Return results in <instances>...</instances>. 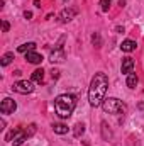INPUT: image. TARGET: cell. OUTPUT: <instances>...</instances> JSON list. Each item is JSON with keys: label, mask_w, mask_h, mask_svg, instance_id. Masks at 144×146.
<instances>
[{"label": "cell", "mask_w": 144, "mask_h": 146, "mask_svg": "<svg viewBox=\"0 0 144 146\" xmlns=\"http://www.w3.org/2000/svg\"><path fill=\"white\" fill-rule=\"evenodd\" d=\"M108 88V78L105 73L98 72L95 73V76L92 78V83H90V88H88V100L93 107L100 106L104 100H105V92Z\"/></svg>", "instance_id": "6da1fadb"}, {"label": "cell", "mask_w": 144, "mask_h": 146, "mask_svg": "<svg viewBox=\"0 0 144 146\" xmlns=\"http://www.w3.org/2000/svg\"><path fill=\"white\" fill-rule=\"evenodd\" d=\"M75 107H76V97L71 94H63V95H58L54 99V110L61 119L70 117Z\"/></svg>", "instance_id": "7a4b0ae2"}, {"label": "cell", "mask_w": 144, "mask_h": 146, "mask_svg": "<svg viewBox=\"0 0 144 146\" xmlns=\"http://www.w3.org/2000/svg\"><path fill=\"white\" fill-rule=\"evenodd\" d=\"M102 109L105 110L107 114H124L126 112V106L119 99L110 97V99H105L102 102Z\"/></svg>", "instance_id": "3957f363"}, {"label": "cell", "mask_w": 144, "mask_h": 146, "mask_svg": "<svg viewBox=\"0 0 144 146\" xmlns=\"http://www.w3.org/2000/svg\"><path fill=\"white\" fill-rule=\"evenodd\" d=\"M29 138V134H27V131H24V129H14L10 134H7V141H10L14 146H20L26 139Z\"/></svg>", "instance_id": "277c9868"}, {"label": "cell", "mask_w": 144, "mask_h": 146, "mask_svg": "<svg viewBox=\"0 0 144 146\" xmlns=\"http://www.w3.org/2000/svg\"><path fill=\"white\" fill-rule=\"evenodd\" d=\"M61 44H63V39H61V41H59V44L51 51V54H49V61H51V63H63V61L66 60L65 48H63Z\"/></svg>", "instance_id": "5b68a950"}, {"label": "cell", "mask_w": 144, "mask_h": 146, "mask_svg": "<svg viewBox=\"0 0 144 146\" xmlns=\"http://www.w3.org/2000/svg\"><path fill=\"white\" fill-rule=\"evenodd\" d=\"M12 90L17 92V94L26 95V94H31V92L34 90V85H32V82H29V80H20V82H15V83L12 85Z\"/></svg>", "instance_id": "8992f818"}, {"label": "cell", "mask_w": 144, "mask_h": 146, "mask_svg": "<svg viewBox=\"0 0 144 146\" xmlns=\"http://www.w3.org/2000/svg\"><path fill=\"white\" fill-rule=\"evenodd\" d=\"M15 109H17V104H15V100L10 99V97H5V99L2 100V104H0V112H2V114H12Z\"/></svg>", "instance_id": "52a82bcc"}, {"label": "cell", "mask_w": 144, "mask_h": 146, "mask_svg": "<svg viewBox=\"0 0 144 146\" xmlns=\"http://www.w3.org/2000/svg\"><path fill=\"white\" fill-rule=\"evenodd\" d=\"M134 70V60L132 58H124L122 60V66H120V72L124 73V75H129V73H132Z\"/></svg>", "instance_id": "ba28073f"}, {"label": "cell", "mask_w": 144, "mask_h": 146, "mask_svg": "<svg viewBox=\"0 0 144 146\" xmlns=\"http://www.w3.org/2000/svg\"><path fill=\"white\" fill-rule=\"evenodd\" d=\"M75 15H76V10L75 9H65V10H61L59 19H61V22H70Z\"/></svg>", "instance_id": "9c48e42d"}, {"label": "cell", "mask_w": 144, "mask_h": 146, "mask_svg": "<svg viewBox=\"0 0 144 146\" xmlns=\"http://www.w3.org/2000/svg\"><path fill=\"white\" fill-rule=\"evenodd\" d=\"M26 60L29 63H32V65H39L42 61V56L39 53H36V51H29V53H26Z\"/></svg>", "instance_id": "30bf717a"}, {"label": "cell", "mask_w": 144, "mask_h": 146, "mask_svg": "<svg viewBox=\"0 0 144 146\" xmlns=\"http://www.w3.org/2000/svg\"><path fill=\"white\" fill-rule=\"evenodd\" d=\"M136 41H132V39H126L122 44H120V49L124 51V53H131V51H134L136 49Z\"/></svg>", "instance_id": "8fae6325"}, {"label": "cell", "mask_w": 144, "mask_h": 146, "mask_svg": "<svg viewBox=\"0 0 144 146\" xmlns=\"http://www.w3.org/2000/svg\"><path fill=\"white\" fill-rule=\"evenodd\" d=\"M32 82H36V83H42L44 82V70L42 68H37L32 72Z\"/></svg>", "instance_id": "7c38bea8"}, {"label": "cell", "mask_w": 144, "mask_h": 146, "mask_svg": "<svg viewBox=\"0 0 144 146\" xmlns=\"http://www.w3.org/2000/svg\"><path fill=\"white\" fill-rule=\"evenodd\" d=\"M36 49V42H26V44H20L17 48L19 53H29V51H34Z\"/></svg>", "instance_id": "4fadbf2b"}, {"label": "cell", "mask_w": 144, "mask_h": 146, "mask_svg": "<svg viewBox=\"0 0 144 146\" xmlns=\"http://www.w3.org/2000/svg\"><path fill=\"white\" fill-rule=\"evenodd\" d=\"M136 85H137V76H136V73H129V75H127V87H129V88H136Z\"/></svg>", "instance_id": "5bb4252c"}, {"label": "cell", "mask_w": 144, "mask_h": 146, "mask_svg": "<svg viewBox=\"0 0 144 146\" xmlns=\"http://www.w3.org/2000/svg\"><path fill=\"white\" fill-rule=\"evenodd\" d=\"M53 131L56 134H66L68 133V126H65V124H53Z\"/></svg>", "instance_id": "9a60e30c"}, {"label": "cell", "mask_w": 144, "mask_h": 146, "mask_svg": "<svg viewBox=\"0 0 144 146\" xmlns=\"http://www.w3.org/2000/svg\"><path fill=\"white\" fill-rule=\"evenodd\" d=\"M83 133H85V126H83L81 122L75 124V127H73V134H75V138H80Z\"/></svg>", "instance_id": "2e32d148"}, {"label": "cell", "mask_w": 144, "mask_h": 146, "mask_svg": "<svg viewBox=\"0 0 144 146\" xmlns=\"http://www.w3.org/2000/svg\"><path fill=\"white\" fill-rule=\"evenodd\" d=\"M12 60H14V53H5V54L2 56L0 63H2V66H7V65H10Z\"/></svg>", "instance_id": "e0dca14e"}, {"label": "cell", "mask_w": 144, "mask_h": 146, "mask_svg": "<svg viewBox=\"0 0 144 146\" xmlns=\"http://www.w3.org/2000/svg\"><path fill=\"white\" fill-rule=\"evenodd\" d=\"M92 44H93V46H97V48H100V46H102V37H100V33H93V34H92Z\"/></svg>", "instance_id": "ac0fdd59"}, {"label": "cell", "mask_w": 144, "mask_h": 146, "mask_svg": "<svg viewBox=\"0 0 144 146\" xmlns=\"http://www.w3.org/2000/svg\"><path fill=\"white\" fill-rule=\"evenodd\" d=\"M110 3H112V0H100L102 12H108V9H110Z\"/></svg>", "instance_id": "d6986e66"}, {"label": "cell", "mask_w": 144, "mask_h": 146, "mask_svg": "<svg viewBox=\"0 0 144 146\" xmlns=\"http://www.w3.org/2000/svg\"><path fill=\"white\" fill-rule=\"evenodd\" d=\"M102 131H104V138H105V139L112 136V133H110V129L107 131V122H102Z\"/></svg>", "instance_id": "ffe728a7"}, {"label": "cell", "mask_w": 144, "mask_h": 146, "mask_svg": "<svg viewBox=\"0 0 144 146\" xmlns=\"http://www.w3.org/2000/svg\"><path fill=\"white\" fill-rule=\"evenodd\" d=\"M2 29H3V33H9V29H10V24H9L7 21H3V22H2Z\"/></svg>", "instance_id": "44dd1931"}, {"label": "cell", "mask_w": 144, "mask_h": 146, "mask_svg": "<svg viewBox=\"0 0 144 146\" xmlns=\"http://www.w3.org/2000/svg\"><path fill=\"white\" fill-rule=\"evenodd\" d=\"M34 133H36V124H31V126H29V131H27V134H29V136H32Z\"/></svg>", "instance_id": "7402d4cb"}, {"label": "cell", "mask_w": 144, "mask_h": 146, "mask_svg": "<svg viewBox=\"0 0 144 146\" xmlns=\"http://www.w3.org/2000/svg\"><path fill=\"white\" fill-rule=\"evenodd\" d=\"M51 75H53V78L56 80V78L59 76V72H58V70H53V72H51Z\"/></svg>", "instance_id": "603a6c76"}, {"label": "cell", "mask_w": 144, "mask_h": 146, "mask_svg": "<svg viewBox=\"0 0 144 146\" xmlns=\"http://www.w3.org/2000/svg\"><path fill=\"white\" fill-rule=\"evenodd\" d=\"M24 17H26V19H31V17H32V12L26 10V12H24Z\"/></svg>", "instance_id": "cb8c5ba5"}, {"label": "cell", "mask_w": 144, "mask_h": 146, "mask_svg": "<svg viewBox=\"0 0 144 146\" xmlns=\"http://www.w3.org/2000/svg\"><path fill=\"white\" fill-rule=\"evenodd\" d=\"M3 127H5V121L2 119V121H0V129H3Z\"/></svg>", "instance_id": "d4e9b609"}, {"label": "cell", "mask_w": 144, "mask_h": 146, "mask_svg": "<svg viewBox=\"0 0 144 146\" xmlns=\"http://www.w3.org/2000/svg\"><path fill=\"white\" fill-rule=\"evenodd\" d=\"M34 5H36V7H41V2H39V0H34Z\"/></svg>", "instance_id": "484cf974"}, {"label": "cell", "mask_w": 144, "mask_h": 146, "mask_svg": "<svg viewBox=\"0 0 144 146\" xmlns=\"http://www.w3.org/2000/svg\"><path fill=\"white\" fill-rule=\"evenodd\" d=\"M65 2H66V0H65Z\"/></svg>", "instance_id": "4316f807"}]
</instances>
